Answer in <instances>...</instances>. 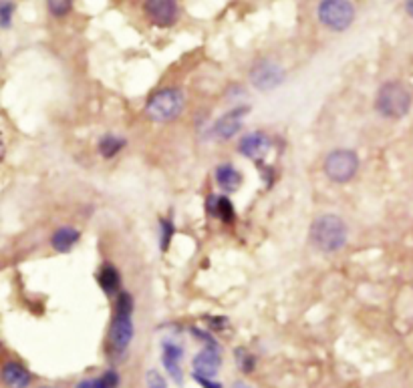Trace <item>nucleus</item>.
<instances>
[{"instance_id":"nucleus-16","label":"nucleus","mask_w":413,"mask_h":388,"mask_svg":"<svg viewBox=\"0 0 413 388\" xmlns=\"http://www.w3.org/2000/svg\"><path fill=\"white\" fill-rule=\"evenodd\" d=\"M214 181L224 194H236L244 183L242 171L232 163H220L214 169Z\"/></svg>"},{"instance_id":"nucleus-17","label":"nucleus","mask_w":413,"mask_h":388,"mask_svg":"<svg viewBox=\"0 0 413 388\" xmlns=\"http://www.w3.org/2000/svg\"><path fill=\"white\" fill-rule=\"evenodd\" d=\"M81 242V232L73 225H61L51 236V248L57 254H69Z\"/></svg>"},{"instance_id":"nucleus-30","label":"nucleus","mask_w":413,"mask_h":388,"mask_svg":"<svg viewBox=\"0 0 413 388\" xmlns=\"http://www.w3.org/2000/svg\"><path fill=\"white\" fill-rule=\"evenodd\" d=\"M230 388H252L250 384H246V382H242V380H238V382H234Z\"/></svg>"},{"instance_id":"nucleus-27","label":"nucleus","mask_w":413,"mask_h":388,"mask_svg":"<svg viewBox=\"0 0 413 388\" xmlns=\"http://www.w3.org/2000/svg\"><path fill=\"white\" fill-rule=\"evenodd\" d=\"M192 380H194L199 388H224V384H222L218 378H212V376H202L192 373Z\"/></svg>"},{"instance_id":"nucleus-14","label":"nucleus","mask_w":413,"mask_h":388,"mask_svg":"<svg viewBox=\"0 0 413 388\" xmlns=\"http://www.w3.org/2000/svg\"><path fill=\"white\" fill-rule=\"evenodd\" d=\"M206 213L214 220L226 223V225H232L236 222V208H234L232 199L226 194L208 195L206 197Z\"/></svg>"},{"instance_id":"nucleus-11","label":"nucleus","mask_w":413,"mask_h":388,"mask_svg":"<svg viewBox=\"0 0 413 388\" xmlns=\"http://www.w3.org/2000/svg\"><path fill=\"white\" fill-rule=\"evenodd\" d=\"M238 153L250 161H262L272 149V137L264 131H250L240 137L236 145Z\"/></svg>"},{"instance_id":"nucleus-3","label":"nucleus","mask_w":413,"mask_h":388,"mask_svg":"<svg viewBox=\"0 0 413 388\" xmlns=\"http://www.w3.org/2000/svg\"><path fill=\"white\" fill-rule=\"evenodd\" d=\"M413 95L401 81H385L375 95V111L387 121H401L412 111Z\"/></svg>"},{"instance_id":"nucleus-21","label":"nucleus","mask_w":413,"mask_h":388,"mask_svg":"<svg viewBox=\"0 0 413 388\" xmlns=\"http://www.w3.org/2000/svg\"><path fill=\"white\" fill-rule=\"evenodd\" d=\"M157 230H159V237H157L159 250L166 254V251H170L171 242H173V236H175V223H173V220H171L170 215H168V218L161 215V218L157 220Z\"/></svg>"},{"instance_id":"nucleus-5","label":"nucleus","mask_w":413,"mask_h":388,"mask_svg":"<svg viewBox=\"0 0 413 388\" xmlns=\"http://www.w3.org/2000/svg\"><path fill=\"white\" fill-rule=\"evenodd\" d=\"M361 169V159L353 149H333L323 161V173L331 183L345 185L357 177Z\"/></svg>"},{"instance_id":"nucleus-2","label":"nucleus","mask_w":413,"mask_h":388,"mask_svg":"<svg viewBox=\"0 0 413 388\" xmlns=\"http://www.w3.org/2000/svg\"><path fill=\"white\" fill-rule=\"evenodd\" d=\"M311 244L323 254H339L349 242V225L337 213H323L311 223Z\"/></svg>"},{"instance_id":"nucleus-8","label":"nucleus","mask_w":413,"mask_h":388,"mask_svg":"<svg viewBox=\"0 0 413 388\" xmlns=\"http://www.w3.org/2000/svg\"><path fill=\"white\" fill-rule=\"evenodd\" d=\"M159 358H161V366L166 375L170 376L178 387H184V344L178 342L175 338H164L159 344Z\"/></svg>"},{"instance_id":"nucleus-6","label":"nucleus","mask_w":413,"mask_h":388,"mask_svg":"<svg viewBox=\"0 0 413 388\" xmlns=\"http://www.w3.org/2000/svg\"><path fill=\"white\" fill-rule=\"evenodd\" d=\"M355 4L351 0H319L316 18L331 32H345L355 23Z\"/></svg>"},{"instance_id":"nucleus-13","label":"nucleus","mask_w":413,"mask_h":388,"mask_svg":"<svg viewBox=\"0 0 413 388\" xmlns=\"http://www.w3.org/2000/svg\"><path fill=\"white\" fill-rule=\"evenodd\" d=\"M95 280H97V286H99V290L109 298V300H113L115 296L119 294V292H123V277H121V272L117 270V265L111 262H103L97 268V272H95Z\"/></svg>"},{"instance_id":"nucleus-26","label":"nucleus","mask_w":413,"mask_h":388,"mask_svg":"<svg viewBox=\"0 0 413 388\" xmlns=\"http://www.w3.org/2000/svg\"><path fill=\"white\" fill-rule=\"evenodd\" d=\"M145 388H170L168 387V380L166 376L161 375L156 368H149L145 373Z\"/></svg>"},{"instance_id":"nucleus-31","label":"nucleus","mask_w":413,"mask_h":388,"mask_svg":"<svg viewBox=\"0 0 413 388\" xmlns=\"http://www.w3.org/2000/svg\"><path fill=\"white\" fill-rule=\"evenodd\" d=\"M41 388H57V387H41Z\"/></svg>"},{"instance_id":"nucleus-10","label":"nucleus","mask_w":413,"mask_h":388,"mask_svg":"<svg viewBox=\"0 0 413 388\" xmlns=\"http://www.w3.org/2000/svg\"><path fill=\"white\" fill-rule=\"evenodd\" d=\"M145 18L156 28H171L180 20V2L178 0H143Z\"/></svg>"},{"instance_id":"nucleus-24","label":"nucleus","mask_w":413,"mask_h":388,"mask_svg":"<svg viewBox=\"0 0 413 388\" xmlns=\"http://www.w3.org/2000/svg\"><path fill=\"white\" fill-rule=\"evenodd\" d=\"M204 322H206V328L214 334H222L232 330V324H230L228 316H206Z\"/></svg>"},{"instance_id":"nucleus-4","label":"nucleus","mask_w":413,"mask_h":388,"mask_svg":"<svg viewBox=\"0 0 413 388\" xmlns=\"http://www.w3.org/2000/svg\"><path fill=\"white\" fill-rule=\"evenodd\" d=\"M184 107L185 95L182 89L161 87L147 97L143 113L152 123H170L184 113Z\"/></svg>"},{"instance_id":"nucleus-7","label":"nucleus","mask_w":413,"mask_h":388,"mask_svg":"<svg viewBox=\"0 0 413 388\" xmlns=\"http://www.w3.org/2000/svg\"><path fill=\"white\" fill-rule=\"evenodd\" d=\"M248 79L257 91L271 93L285 85L286 70L278 61L264 56V58H258L252 63V67L248 70Z\"/></svg>"},{"instance_id":"nucleus-25","label":"nucleus","mask_w":413,"mask_h":388,"mask_svg":"<svg viewBox=\"0 0 413 388\" xmlns=\"http://www.w3.org/2000/svg\"><path fill=\"white\" fill-rule=\"evenodd\" d=\"M16 4L13 0H0V28L13 27V18H15Z\"/></svg>"},{"instance_id":"nucleus-12","label":"nucleus","mask_w":413,"mask_h":388,"mask_svg":"<svg viewBox=\"0 0 413 388\" xmlns=\"http://www.w3.org/2000/svg\"><path fill=\"white\" fill-rule=\"evenodd\" d=\"M222 364H224L222 346H202V350L192 358V373L216 378L222 370Z\"/></svg>"},{"instance_id":"nucleus-19","label":"nucleus","mask_w":413,"mask_h":388,"mask_svg":"<svg viewBox=\"0 0 413 388\" xmlns=\"http://www.w3.org/2000/svg\"><path fill=\"white\" fill-rule=\"evenodd\" d=\"M128 147V139L115 133H105L97 141V151L103 159H113Z\"/></svg>"},{"instance_id":"nucleus-22","label":"nucleus","mask_w":413,"mask_h":388,"mask_svg":"<svg viewBox=\"0 0 413 388\" xmlns=\"http://www.w3.org/2000/svg\"><path fill=\"white\" fill-rule=\"evenodd\" d=\"M47 11L55 18H65L73 11V0H47Z\"/></svg>"},{"instance_id":"nucleus-1","label":"nucleus","mask_w":413,"mask_h":388,"mask_svg":"<svg viewBox=\"0 0 413 388\" xmlns=\"http://www.w3.org/2000/svg\"><path fill=\"white\" fill-rule=\"evenodd\" d=\"M133 312H135V300L131 292H119L113 298V310H111V320L105 338V352L109 361H123L131 348V342L135 338Z\"/></svg>"},{"instance_id":"nucleus-28","label":"nucleus","mask_w":413,"mask_h":388,"mask_svg":"<svg viewBox=\"0 0 413 388\" xmlns=\"http://www.w3.org/2000/svg\"><path fill=\"white\" fill-rule=\"evenodd\" d=\"M405 13L409 18H413V0H405Z\"/></svg>"},{"instance_id":"nucleus-20","label":"nucleus","mask_w":413,"mask_h":388,"mask_svg":"<svg viewBox=\"0 0 413 388\" xmlns=\"http://www.w3.org/2000/svg\"><path fill=\"white\" fill-rule=\"evenodd\" d=\"M234 364H236V368H238L242 375L248 376L257 370L258 358L257 354H252L246 346H238L234 348Z\"/></svg>"},{"instance_id":"nucleus-15","label":"nucleus","mask_w":413,"mask_h":388,"mask_svg":"<svg viewBox=\"0 0 413 388\" xmlns=\"http://www.w3.org/2000/svg\"><path fill=\"white\" fill-rule=\"evenodd\" d=\"M0 380L6 388H29L32 382V373L25 364L16 361H8L0 368Z\"/></svg>"},{"instance_id":"nucleus-18","label":"nucleus","mask_w":413,"mask_h":388,"mask_svg":"<svg viewBox=\"0 0 413 388\" xmlns=\"http://www.w3.org/2000/svg\"><path fill=\"white\" fill-rule=\"evenodd\" d=\"M121 387V375L117 373V368L109 366L107 370H103L99 376H91L79 380L75 388H119Z\"/></svg>"},{"instance_id":"nucleus-9","label":"nucleus","mask_w":413,"mask_h":388,"mask_svg":"<svg viewBox=\"0 0 413 388\" xmlns=\"http://www.w3.org/2000/svg\"><path fill=\"white\" fill-rule=\"evenodd\" d=\"M250 115V105H236L224 115H220L210 127V135L220 141L234 139L244 127V119Z\"/></svg>"},{"instance_id":"nucleus-29","label":"nucleus","mask_w":413,"mask_h":388,"mask_svg":"<svg viewBox=\"0 0 413 388\" xmlns=\"http://www.w3.org/2000/svg\"><path fill=\"white\" fill-rule=\"evenodd\" d=\"M4 155H6V145H4V141L0 139V163H2V159H4Z\"/></svg>"},{"instance_id":"nucleus-23","label":"nucleus","mask_w":413,"mask_h":388,"mask_svg":"<svg viewBox=\"0 0 413 388\" xmlns=\"http://www.w3.org/2000/svg\"><path fill=\"white\" fill-rule=\"evenodd\" d=\"M190 334L194 336V340H198L202 346H220L218 338L214 332H210L208 328H199V326H190Z\"/></svg>"}]
</instances>
